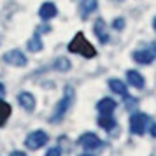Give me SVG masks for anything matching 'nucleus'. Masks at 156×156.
I'll return each instance as SVG.
<instances>
[{"label":"nucleus","mask_w":156,"mask_h":156,"mask_svg":"<svg viewBox=\"0 0 156 156\" xmlns=\"http://www.w3.org/2000/svg\"><path fill=\"white\" fill-rule=\"evenodd\" d=\"M69 51L81 55L84 58H95L97 56V49L91 46V42H88V39L84 37V34H76V37L72 39V42L69 44Z\"/></svg>","instance_id":"1"},{"label":"nucleus","mask_w":156,"mask_h":156,"mask_svg":"<svg viewBox=\"0 0 156 156\" xmlns=\"http://www.w3.org/2000/svg\"><path fill=\"white\" fill-rule=\"evenodd\" d=\"M72 102H74V88L72 86H65V91H63V98L58 102L56 109H55V114L51 116V123H56L65 116V112L70 109Z\"/></svg>","instance_id":"2"},{"label":"nucleus","mask_w":156,"mask_h":156,"mask_svg":"<svg viewBox=\"0 0 156 156\" xmlns=\"http://www.w3.org/2000/svg\"><path fill=\"white\" fill-rule=\"evenodd\" d=\"M132 56H133V60L137 62V63L149 65V63H151V62L156 58V42L146 44V48H142V49L135 51Z\"/></svg>","instance_id":"3"},{"label":"nucleus","mask_w":156,"mask_h":156,"mask_svg":"<svg viewBox=\"0 0 156 156\" xmlns=\"http://www.w3.org/2000/svg\"><path fill=\"white\" fill-rule=\"evenodd\" d=\"M48 140H49V137H48L46 132H42V130H35V132H32V133L27 137L25 144H27V147L28 149L35 151V149L42 147L44 144H48Z\"/></svg>","instance_id":"4"},{"label":"nucleus","mask_w":156,"mask_h":156,"mask_svg":"<svg viewBox=\"0 0 156 156\" xmlns=\"http://www.w3.org/2000/svg\"><path fill=\"white\" fill-rule=\"evenodd\" d=\"M147 121H149L147 114H142V112L132 114V118H130V130H132V133L142 135L144 132H146Z\"/></svg>","instance_id":"5"},{"label":"nucleus","mask_w":156,"mask_h":156,"mask_svg":"<svg viewBox=\"0 0 156 156\" xmlns=\"http://www.w3.org/2000/svg\"><path fill=\"white\" fill-rule=\"evenodd\" d=\"M4 62L9 65H12V67H25L27 65V56L20 49H12V51H7L4 55Z\"/></svg>","instance_id":"6"},{"label":"nucleus","mask_w":156,"mask_h":156,"mask_svg":"<svg viewBox=\"0 0 156 156\" xmlns=\"http://www.w3.org/2000/svg\"><path fill=\"white\" fill-rule=\"evenodd\" d=\"M79 144L88 151H93V149H98L102 146V140L95 133H83L79 137Z\"/></svg>","instance_id":"7"},{"label":"nucleus","mask_w":156,"mask_h":156,"mask_svg":"<svg viewBox=\"0 0 156 156\" xmlns=\"http://www.w3.org/2000/svg\"><path fill=\"white\" fill-rule=\"evenodd\" d=\"M97 7H98V0H79V12L83 20H86L93 11H97Z\"/></svg>","instance_id":"8"},{"label":"nucleus","mask_w":156,"mask_h":156,"mask_svg":"<svg viewBox=\"0 0 156 156\" xmlns=\"http://www.w3.org/2000/svg\"><path fill=\"white\" fill-rule=\"evenodd\" d=\"M93 32H95L97 39H98L102 44L109 42V34H107V28H105V21H104L102 18H98V20L95 21V25H93Z\"/></svg>","instance_id":"9"},{"label":"nucleus","mask_w":156,"mask_h":156,"mask_svg":"<svg viewBox=\"0 0 156 156\" xmlns=\"http://www.w3.org/2000/svg\"><path fill=\"white\" fill-rule=\"evenodd\" d=\"M18 100H20V105L25 109V111H28V112H32L34 109H35V98H34V95L32 93H20V97H18Z\"/></svg>","instance_id":"10"},{"label":"nucleus","mask_w":156,"mask_h":156,"mask_svg":"<svg viewBox=\"0 0 156 156\" xmlns=\"http://www.w3.org/2000/svg\"><path fill=\"white\" fill-rule=\"evenodd\" d=\"M56 5L53 4V2H46V4H42L41 5V11H39V16L42 18V20H53L55 16H56Z\"/></svg>","instance_id":"11"},{"label":"nucleus","mask_w":156,"mask_h":156,"mask_svg":"<svg viewBox=\"0 0 156 156\" xmlns=\"http://www.w3.org/2000/svg\"><path fill=\"white\" fill-rule=\"evenodd\" d=\"M126 79H128V84H132L133 88H139V90L144 88V77H142L137 70H128Z\"/></svg>","instance_id":"12"},{"label":"nucleus","mask_w":156,"mask_h":156,"mask_svg":"<svg viewBox=\"0 0 156 156\" xmlns=\"http://www.w3.org/2000/svg\"><path fill=\"white\" fill-rule=\"evenodd\" d=\"M97 109L100 111V114H111L116 109V102L112 98H102L97 104Z\"/></svg>","instance_id":"13"},{"label":"nucleus","mask_w":156,"mask_h":156,"mask_svg":"<svg viewBox=\"0 0 156 156\" xmlns=\"http://www.w3.org/2000/svg\"><path fill=\"white\" fill-rule=\"evenodd\" d=\"M109 88L114 93H118V95H126V84L123 81H119V79H111L109 81Z\"/></svg>","instance_id":"14"},{"label":"nucleus","mask_w":156,"mask_h":156,"mask_svg":"<svg viewBox=\"0 0 156 156\" xmlns=\"http://www.w3.org/2000/svg\"><path fill=\"white\" fill-rule=\"evenodd\" d=\"M28 49L32 53H39V51L42 49V41H41V35H39V32H35L32 39L28 41Z\"/></svg>","instance_id":"15"},{"label":"nucleus","mask_w":156,"mask_h":156,"mask_svg":"<svg viewBox=\"0 0 156 156\" xmlns=\"http://www.w3.org/2000/svg\"><path fill=\"white\" fill-rule=\"evenodd\" d=\"M9 116H11V105H9L7 102L0 100V126L5 125V121L9 119Z\"/></svg>","instance_id":"16"},{"label":"nucleus","mask_w":156,"mask_h":156,"mask_svg":"<svg viewBox=\"0 0 156 156\" xmlns=\"http://www.w3.org/2000/svg\"><path fill=\"white\" fill-rule=\"evenodd\" d=\"M98 125L105 130H112L116 126V121H114V118H111V114H102L98 118Z\"/></svg>","instance_id":"17"},{"label":"nucleus","mask_w":156,"mask_h":156,"mask_svg":"<svg viewBox=\"0 0 156 156\" xmlns=\"http://www.w3.org/2000/svg\"><path fill=\"white\" fill-rule=\"evenodd\" d=\"M55 69L60 72H67V70H70V62H69V58H58L56 62H55Z\"/></svg>","instance_id":"18"},{"label":"nucleus","mask_w":156,"mask_h":156,"mask_svg":"<svg viewBox=\"0 0 156 156\" xmlns=\"http://www.w3.org/2000/svg\"><path fill=\"white\" fill-rule=\"evenodd\" d=\"M112 28L123 30V28H125V20H123V18H118V20H114V21H112Z\"/></svg>","instance_id":"19"},{"label":"nucleus","mask_w":156,"mask_h":156,"mask_svg":"<svg viewBox=\"0 0 156 156\" xmlns=\"http://www.w3.org/2000/svg\"><path fill=\"white\" fill-rule=\"evenodd\" d=\"M46 156H62V151H60V147H51L46 153Z\"/></svg>","instance_id":"20"},{"label":"nucleus","mask_w":156,"mask_h":156,"mask_svg":"<svg viewBox=\"0 0 156 156\" xmlns=\"http://www.w3.org/2000/svg\"><path fill=\"white\" fill-rule=\"evenodd\" d=\"M11 156H27V154L21 153V151H14V153H11Z\"/></svg>","instance_id":"21"},{"label":"nucleus","mask_w":156,"mask_h":156,"mask_svg":"<svg viewBox=\"0 0 156 156\" xmlns=\"http://www.w3.org/2000/svg\"><path fill=\"white\" fill-rule=\"evenodd\" d=\"M151 135L156 137V125H153V128H151Z\"/></svg>","instance_id":"22"},{"label":"nucleus","mask_w":156,"mask_h":156,"mask_svg":"<svg viewBox=\"0 0 156 156\" xmlns=\"http://www.w3.org/2000/svg\"><path fill=\"white\" fill-rule=\"evenodd\" d=\"M5 91V88H4V84H2V83H0V93H4Z\"/></svg>","instance_id":"23"},{"label":"nucleus","mask_w":156,"mask_h":156,"mask_svg":"<svg viewBox=\"0 0 156 156\" xmlns=\"http://www.w3.org/2000/svg\"><path fill=\"white\" fill-rule=\"evenodd\" d=\"M153 27H154V30H156V18L153 20Z\"/></svg>","instance_id":"24"},{"label":"nucleus","mask_w":156,"mask_h":156,"mask_svg":"<svg viewBox=\"0 0 156 156\" xmlns=\"http://www.w3.org/2000/svg\"><path fill=\"white\" fill-rule=\"evenodd\" d=\"M0 42H2V35H0Z\"/></svg>","instance_id":"25"},{"label":"nucleus","mask_w":156,"mask_h":156,"mask_svg":"<svg viewBox=\"0 0 156 156\" xmlns=\"http://www.w3.org/2000/svg\"><path fill=\"white\" fill-rule=\"evenodd\" d=\"M83 156H90V154H83Z\"/></svg>","instance_id":"26"}]
</instances>
